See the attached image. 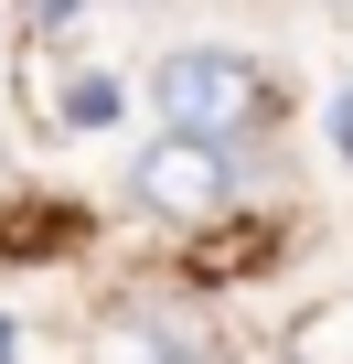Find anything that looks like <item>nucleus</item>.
<instances>
[{
  "label": "nucleus",
  "mask_w": 353,
  "mask_h": 364,
  "mask_svg": "<svg viewBox=\"0 0 353 364\" xmlns=\"http://www.w3.org/2000/svg\"><path fill=\"white\" fill-rule=\"evenodd\" d=\"M278 364H353V300L310 311V321L289 332V353H278Z\"/></svg>",
  "instance_id": "obj_3"
},
{
  "label": "nucleus",
  "mask_w": 353,
  "mask_h": 364,
  "mask_svg": "<svg viewBox=\"0 0 353 364\" xmlns=\"http://www.w3.org/2000/svg\"><path fill=\"white\" fill-rule=\"evenodd\" d=\"M332 161H353V75H342V107H332Z\"/></svg>",
  "instance_id": "obj_6"
},
{
  "label": "nucleus",
  "mask_w": 353,
  "mask_h": 364,
  "mask_svg": "<svg viewBox=\"0 0 353 364\" xmlns=\"http://www.w3.org/2000/svg\"><path fill=\"white\" fill-rule=\"evenodd\" d=\"M129 193H139V215H161V225H214V215L236 204V139L161 129V139L129 161Z\"/></svg>",
  "instance_id": "obj_2"
},
{
  "label": "nucleus",
  "mask_w": 353,
  "mask_h": 364,
  "mask_svg": "<svg viewBox=\"0 0 353 364\" xmlns=\"http://www.w3.org/2000/svg\"><path fill=\"white\" fill-rule=\"evenodd\" d=\"M118 107H129V97H118V75H75V86L54 97V118H65V129H118Z\"/></svg>",
  "instance_id": "obj_4"
},
{
  "label": "nucleus",
  "mask_w": 353,
  "mask_h": 364,
  "mask_svg": "<svg viewBox=\"0 0 353 364\" xmlns=\"http://www.w3.org/2000/svg\"><path fill=\"white\" fill-rule=\"evenodd\" d=\"M342 11H353V0H342Z\"/></svg>",
  "instance_id": "obj_8"
},
{
  "label": "nucleus",
  "mask_w": 353,
  "mask_h": 364,
  "mask_svg": "<svg viewBox=\"0 0 353 364\" xmlns=\"http://www.w3.org/2000/svg\"><path fill=\"white\" fill-rule=\"evenodd\" d=\"M150 107H161V129L246 139V129H268L278 86H268V65H257V54H236V43H171V54L150 65Z\"/></svg>",
  "instance_id": "obj_1"
},
{
  "label": "nucleus",
  "mask_w": 353,
  "mask_h": 364,
  "mask_svg": "<svg viewBox=\"0 0 353 364\" xmlns=\"http://www.w3.org/2000/svg\"><path fill=\"white\" fill-rule=\"evenodd\" d=\"M107 364H204V353H193V343H171V332H129Z\"/></svg>",
  "instance_id": "obj_5"
},
{
  "label": "nucleus",
  "mask_w": 353,
  "mask_h": 364,
  "mask_svg": "<svg viewBox=\"0 0 353 364\" xmlns=\"http://www.w3.org/2000/svg\"><path fill=\"white\" fill-rule=\"evenodd\" d=\"M0 364H11V321H0Z\"/></svg>",
  "instance_id": "obj_7"
}]
</instances>
